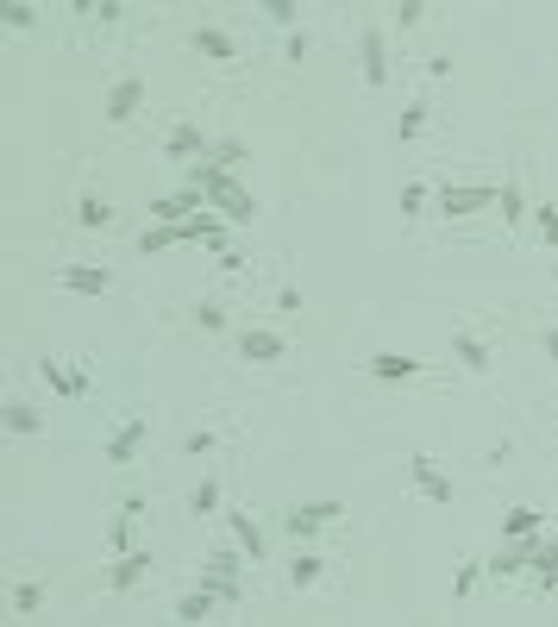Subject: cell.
<instances>
[{"mask_svg": "<svg viewBox=\"0 0 558 627\" xmlns=\"http://www.w3.org/2000/svg\"><path fill=\"white\" fill-rule=\"evenodd\" d=\"M38 377L51 383L57 396H82V389H88V377H82V370H69V364H57V358H44V364H38Z\"/></svg>", "mask_w": 558, "mask_h": 627, "instance_id": "cell-15", "label": "cell"}, {"mask_svg": "<svg viewBox=\"0 0 558 627\" xmlns=\"http://www.w3.org/2000/svg\"><path fill=\"white\" fill-rule=\"evenodd\" d=\"M214 609H220V602H214V596H207V590L195 584L189 596H182V602H176V621H207V615H214Z\"/></svg>", "mask_w": 558, "mask_h": 627, "instance_id": "cell-19", "label": "cell"}, {"mask_svg": "<svg viewBox=\"0 0 558 627\" xmlns=\"http://www.w3.org/2000/svg\"><path fill=\"white\" fill-rule=\"evenodd\" d=\"M195 327H201V333H220V327H226V308H220V301H201V308H195Z\"/></svg>", "mask_w": 558, "mask_h": 627, "instance_id": "cell-28", "label": "cell"}, {"mask_svg": "<svg viewBox=\"0 0 558 627\" xmlns=\"http://www.w3.org/2000/svg\"><path fill=\"white\" fill-rule=\"evenodd\" d=\"M320 577H327V559H320V552H301V559H289V584H295V590H314Z\"/></svg>", "mask_w": 558, "mask_h": 627, "instance_id": "cell-18", "label": "cell"}, {"mask_svg": "<svg viewBox=\"0 0 558 627\" xmlns=\"http://www.w3.org/2000/svg\"><path fill=\"white\" fill-rule=\"evenodd\" d=\"M207 157H214L220 170H232V164H245V145L239 138H220V145H207Z\"/></svg>", "mask_w": 558, "mask_h": 627, "instance_id": "cell-25", "label": "cell"}, {"mask_svg": "<svg viewBox=\"0 0 558 627\" xmlns=\"http://www.w3.org/2000/svg\"><path fill=\"white\" fill-rule=\"evenodd\" d=\"M283 57H289V63H301V57H308V38H301V32H289V44H283Z\"/></svg>", "mask_w": 558, "mask_h": 627, "instance_id": "cell-35", "label": "cell"}, {"mask_svg": "<svg viewBox=\"0 0 558 627\" xmlns=\"http://www.w3.org/2000/svg\"><path fill=\"white\" fill-rule=\"evenodd\" d=\"M427 113H433V101H408L402 120H395V138H421L427 132Z\"/></svg>", "mask_w": 558, "mask_h": 627, "instance_id": "cell-20", "label": "cell"}, {"mask_svg": "<svg viewBox=\"0 0 558 627\" xmlns=\"http://www.w3.org/2000/svg\"><path fill=\"white\" fill-rule=\"evenodd\" d=\"M458 358L471 370H490V352H483V339H471V333H458Z\"/></svg>", "mask_w": 558, "mask_h": 627, "instance_id": "cell-26", "label": "cell"}, {"mask_svg": "<svg viewBox=\"0 0 558 627\" xmlns=\"http://www.w3.org/2000/svg\"><path fill=\"white\" fill-rule=\"evenodd\" d=\"M327 521H339V502L333 496H320V502H301V508H289V533L295 540H314Z\"/></svg>", "mask_w": 558, "mask_h": 627, "instance_id": "cell-6", "label": "cell"}, {"mask_svg": "<svg viewBox=\"0 0 558 627\" xmlns=\"http://www.w3.org/2000/svg\"><path fill=\"white\" fill-rule=\"evenodd\" d=\"M189 508H195V515H220V483H214V477H201V483H195V496H189Z\"/></svg>", "mask_w": 558, "mask_h": 627, "instance_id": "cell-24", "label": "cell"}, {"mask_svg": "<svg viewBox=\"0 0 558 627\" xmlns=\"http://www.w3.org/2000/svg\"><path fill=\"white\" fill-rule=\"evenodd\" d=\"M358 57H364V88H383L389 82V38L377 26L358 32Z\"/></svg>", "mask_w": 558, "mask_h": 627, "instance_id": "cell-3", "label": "cell"}, {"mask_svg": "<svg viewBox=\"0 0 558 627\" xmlns=\"http://www.w3.org/2000/svg\"><path fill=\"white\" fill-rule=\"evenodd\" d=\"M546 352H552V358H558V327H552V333H546Z\"/></svg>", "mask_w": 558, "mask_h": 627, "instance_id": "cell-38", "label": "cell"}, {"mask_svg": "<svg viewBox=\"0 0 558 627\" xmlns=\"http://www.w3.org/2000/svg\"><path fill=\"white\" fill-rule=\"evenodd\" d=\"M76 220H82V226H88V232H101V226H107V220H113V207H107V201H101V195H82V201H76Z\"/></svg>", "mask_w": 558, "mask_h": 627, "instance_id": "cell-22", "label": "cell"}, {"mask_svg": "<svg viewBox=\"0 0 558 627\" xmlns=\"http://www.w3.org/2000/svg\"><path fill=\"white\" fill-rule=\"evenodd\" d=\"M145 433H151L145 421H126L120 433L107 439V464H132V458H138V446H145Z\"/></svg>", "mask_w": 558, "mask_h": 627, "instance_id": "cell-10", "label": "cell"}, {"mask_svg": "<svg viewBox=\"0 0 558 627\" xmlns=\"http://www.w3.org/2000/svg\"><path fill=\"white\" fill-rule=\"evenodd\" d=\"M145 571H151L145 552H120V559H113V571H107V590H113V596H126V590L145 584Z\"/></svg>", "mask_w": 558, "mask_h": 627, "instance_id": "cell-8", "label": "cell"}, {"mask_svg": "<svg viewBox=\"0 0 558 627\" xmlns=\"http://www.w3.org/2000/svg\"><path fill=\"white\" fill-rule=\"evenodd\" d=\"M195 51L214 57V63H232V57H239V44H232V32H220V26H201L195 32Z\"/></svg>", "mask_w": 558, "mask_h": 627, "instance_id": "cell-16", "label": "cell"}, {"mask_svg": "<svg viewBox=\"0 0 558 627\" xmlns=\"http://www.w3.org/2000/svg\"><path fill=\"white\" fill-rule=\"evenodd\" d=\"M408 483H414V490H421L427 502H439V508L458 496V483L439 471V458H427V452H414V458H408Z\"/></svg>", "mask_w": 558, "mask_h": 627, "instance_id": "cell-2", "label": "cell"}, {"mask_svg": "<svg viewBox=\"0 0 558 627\" xmlns=\"http://www.w3.org/2000/svg\"><path fill=\"white\" fill-rule=\"evenodd\" d=\"M38 602H44V584H19L13 590V615H38Z\"/></svg>", "mask_w": 558, "mask_h": 627, "instance_id": "cell-27", "label": "cell"}, {"mask_svg": "<svg viewBox=\"0 0 558 627\" xmlns=\"http://www.w3.org/2000/svg\"><path fill=\"white\" fill-rule=\"evenodd\" d=\"M164 151L176 157V164H195V157L207 151V138H201V126H189V120H182V126H176V132L164 138Z\"/></svg>", "mask_w": 558, "mask_h": 627, "instance_id": "cell-12", "label": "cell"}, {"mask_svg": "<svg viewBox=\"0 0 558 627\" xmlns=\"http://www.w3.org/2000/svg\"><path fill=\"white\" fill-rule=\"evenodd\" d=\"M540 232H546V239L558 245V207H540Z\"/></svg>", "mask_w": 558, "mask_h": 627, "instance_id": "cell-37", "label": "cell"}, {"mask_svg": "<svg viewBox=\"0 0 558 627\" xmlns=\"http://www.w3.org/2000/svg\"><path fill=\"white\" fill-rule=\"evenodd\" d=\"M226 527H232V546H239L245 559H258V565H264V527L251 521V515H226Z\"/></svg>", "mask_w": 558, "mask_h": 627, "instance_id": "cell-11", "label": "cell"}, {"mask_svg": "<svg viewBox=\"0 0 558 627\" xmlns=\"http://www.w3.org/2000/svg\"><path fill=\"white\" fill-rule=\"evenodd\" d=\"M477 577H483L477 565H471V571H458V584H452V596H471V590H477Z\"/></svg>", "mask_w": 558, "mask_h": 627, "instance_id": "cell-36", "label": "cell"}, {"mask_svg": "<svg viewBox=\"0 0 558 627\" xmlns=\"http://www.w3.org/2000/svg\"><path fill=\"white\" fill-rule=\"evenodd\" d=\"M0 26H13V32H32V26H38L32 0H0Z\"/></svg>", "mask_w": 558, "mask_h": 627, "instance_id": "cell-21", "label": "cell"}, {"mask_svg": "<svg viewBox=\"0 0 558 627\" xmlns=\"http://www.w3.org/2000/svg\"><path fill=\"white\" fill-rule=\"evenodd\" d=\"M490 201H496V189H439V214H477Z\"/></svg>", "mask_w": 558, "mask_h": 627, "instance_id": "cell-13", "label": "cell"}, {"mask_svg": "<svg viewBox=\"0 0 558 627\" xmlns=\"http://www.w3.org/2000/svg\"><path fill=\"white\" fill-rule=\"evenodd\" d=\"M258 7L276 19V26H295V0H258Z\"/></svg>", "mask_w": 558, "mask_h": 627, "instance_id": "cell-31", "label": "cell"}, {"mask_svg": "<svg viewBox=\"0 0 558 627\" xmlns=\"http://www.w3.org/2000/svg\"><path fill=\"white\" fill-rule=\"evenodd\" d=\"M414 370H421V358H408V352H377L370 358V377L377 383H408Z\"/></svg>", "mask_w": 558, "mask_h": 627, "instance_id": "cell-9", "label": "cell"}, {"mask_svg": "<svg viewBox=\"0 0 558 627\" xmlns=\"http://www.w3.org/2000/svg\"><path fill=\"white\" fill-rule=\"evenodd\" d=\"M540 527H546L540 508H508V515H502V540H533Z\"/></svg>", "mask_w": 558, "mask_h": 627, "instance_id": "cell-17", "label": "cell"}, {"mask_svg": "<svg viewBox=\"0 0 558 627\" xmlns=\"http://www.w3.org/2000/svg\"><path fill=\"white\" fill-rule=\"evenodd\" d=\"M239 559H245V552L239 546H220V552H207V565H201V577H195V584L207 590V596H214V602H239Z\"/></svg>", "mask_w": 558, "mask_h": 627, "instance_id": "cell-1", "label": "cell"}, {"mask_svg": "<svg viewBox=\"0 0 558 627\" xmlns=\"http://www.w3.org/2000/svg\"><path fill=\"white\" fill-rule=\"evenodd\" d=\"M421 207H427V189H421V182H408V189H402V214H421Z\"/></svg>", "mask_w": 558, "mask_h": 627, "instance_id": "cell-33", "label": "cell"}, {"mask_svg": "<svg viewBox=\"0 0 558 627\" xmlns=\"http://www.w3.org/2000/svg\"><path fill=\"white\" fill-rule=\"evenodd\" d=\"M138 107H145V76H120V82L107 88V120H113V126L138 120Z\"/></svg>", "mask_w": 558, "mask_h": 627, "instance_id": "cell-5", "label": "cell"}, {"mask_svg": "<svg viewBox=\"0 0 558 627\" xmlns=\"http://www.w3.org/2000/svg\"><path fill=\"white\" fill-rule=\"evenodd\" d=\"M76 13H88V19H107V26H113V19H120V0H76Z\"/></svg>", "mask_w": 558, "mask_h": 627, "instance_id": "cell-30", "label": "cell"}, {"mask_svg": "<svg viewBox=\"0 0 558 627\" xmlns=\"http://www.w3.org/2000/svg\"><path fill=\"white\" fill-rule=\"evenodd\" d=\"M496 207H502V214H508V220H521V207H527V195H521V189H502V195H496Z\"/></svg>", "mask_w": 558, "mask_h": 627, "instance_id": "cell-32", "label": "cell"}, {"mask_svg": "<svg viewBox=\"0 0 558 627\" xmlns=\"http://www.w3.org/2000/svg\"><path fill=\"white\" fill-rule=\"evenodd\" d=\"M0 427L19 433V439H32V433H44V414L32 402H7V408H0Z\"/></svg>", "mask_w": 558, "mask_h": 627, "instance_id": "cell-14", "label": "cell"}, {"mask_svg": "<svg viewBox=\"0 0 558 627\" xmlns=\"http://www.w3.org/2000/svg\"><path fill=\"white\" fill-rule=\"evenodd\" d=\"M132 515H145V508L126 502V508H120V521H113V559H120V552H132Z\"/></svg>", "mask_w": 558, "mask_h": 627, "instance_id": "cell-23", "label": "cell"}, {"mask_svg": "<svg viewBox=\"0 0 558 627\" xmlns=\"http://www.w3.org/2000/svg\"><path fill=\"white\" fill-rule=\"evenodd\" d=\"M182 446H189V458H207V452H214V433H189Z\"/></svg>", "mask_w": 558, "mask_h": 627, "instance_id": "cell-34", "label": "cell"}, {"mask_svg": "<svg viewBox=\"0 0 558 627\" xmlns=\"http://www.w3.org/2000/svg\"><path fill=\"white\" fill-rule=\"evenodd\" d=\"M427 7H433V0H395V19H402V26L414 32V26L427 19Z\"/></svg>", "mask_w": 558, "mask_h": 627, "instance_id": "cell-29", "label": "cell"}, {"mask_svg": "<svg viewBox=\"0 0 558 627\" xmlns=\"http://www.w3.org/2000/svg\"><path fill=\"white\" fill-rule=\"evenodd\" d=\"M57 283H63L69 295H107L113 276H107L101 264H69V270H57Z\"/></svg>", "mask_w": 558, "mask_h": 627, "instance_id": "cell-7", "label": "cell"}, {"mask_svg": "<svg viewBox=\"0 0 558 627\" xmlns=\"http://www.w3.org/2000/svg\"><path fill=\"white\" fill-rule=\"evenodd\" d=\"M239 358L245 364H283L289 358V339L270 333V327H251V333H239Z\"/></svg>", "mask_w": 558, "mask_h": 627, "instance_id": "cell-4", "label": "cell"}]
</instances>
